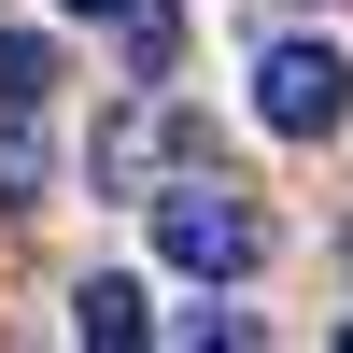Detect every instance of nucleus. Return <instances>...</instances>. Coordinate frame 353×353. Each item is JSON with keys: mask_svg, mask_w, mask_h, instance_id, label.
<instances>
[{"mask_svg": "<svg viewBox=\"0 0 353 353\" xmlns=\"http://www.w3.org/2000/svg\"><path fill=\"white\" fill-rule=\"evenodd\" d=\"M141 212H156V254L184 283H241L254 254H269V212L226 198V184H170V198H141Z\"/></svg>", "mask_w": 353, "mask_h": 353, "instance_id": "obj_1", "label": "nucleus"}, {"mask_svg": "<svg viewBox=\"0 0 353 353\" xmlns=\"http://www.w3.org/2000/svg\"><path fill=\"white\" fill-rule=\"evenodd\" d=\"M254 128L269 141H339L353 128V57L339 43H269L254 57Z\"/></svg>", "mask_w": 353, "mask_h": 353, "instance_id": "obj_2", "label": "nucleus"}, {"mask_svg": "<svg viewBox=\"0 0 353 353\" xmlns=\"http://www.w3.org/2000/svg\"><path fill=\"white\" fill-rule=\"evenodd\" d=\"M156 156H184V113H156V99H141V113H113V128H99V184H113V198H141V184H156Z\"/></svg>", "mask_w": 353, "mask_h": 353, "instance_id": "obj_3", "label": "nucleus"}, {"mask_svg": "<svg viewBox=\"0 0 353 353\" xmlns=\"http://www.w3.org/2000/svg\"><path fill=\"white\" fill-rule=\"evenodd\" d=\"M71 339H85V353H128V339H156V311H141V283H128V269L71 283Z\"/></svg>", "mask_w": 353, "mask_h": 353, "instance_id": "obj_4", "label": "nucleus"}, {"mask_svg": "<svg viewBox=\"0 0 353 353\" xmlns=\"http://www.w3.org/2000/svg\"><path fill=\"white\" fill-rule=\"evenodd\" d=\"M43 99H57V43L0 28V113H43Z\"/></svg>", "mask_w": 353, "mask_h": 353, "instance_id": "obj_5", "label": "nucleus"}, {"mask_svg": "<svg viewBox=\"0 0 353 353\" xmlns=\"http://www.w3.org/2000/svg\"><path fill=\"white\" fill-rule=\"evenodd\" d=\"M113 28H128V71H141V85H170V57H184V14H170V0H128Z\"/></svg>", "mask_w": 353, "mask_h": 353, "instance_id": "obj_6", "label": "nucleus"}, {"mask_svg": "<svg viewBox=\"0 0 353 353\" xmlns=\"http://www.w3.org/2000/svg\"><path fill=\"white\" fill-rule=\"evenodd\" d=\"M0 198H14V212L43 198V128H28V113H0Z\"/></svg>", "mask_w": 353, "mask_h": 353, "instance_id": "obj_7", "label": "nucleus"}, {"mask_svg": "<svg viewBox=\"0 0 353 353\" xmlns=\"http://www.w3.org/2000/svg\"><path fill=\"white\" fill-rule=\"evenodd\" d=\"M71 14H128V0H71Z\"/></svg>", "mask_w": 353, "mask_h": 353, "instance_id": "obj_8", "label": "nucleus"}]
</instances>
